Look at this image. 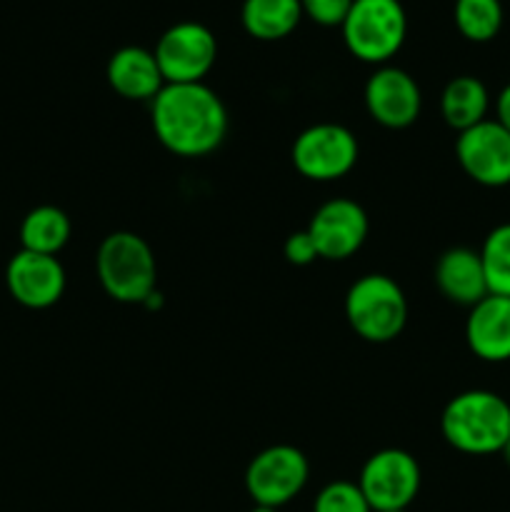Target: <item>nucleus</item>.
I'll use <instances>...</instances> for the list:
<instances>
[{
	"mask_svg": "<svg viewBox=\"0 0 510 512\" xmlns=\"http://www.w3.org/2000/svg\"><path fill=\"white\" fill-rule=\"evenodd\" d=\"M155 138L180 158L213 153L228 135V110L205 83H165L150 100Z\"/></svg>",
	"mask_w": 510,
	"mask_h": 512,
	"instance_id": "1",
	"label": "nucleus"
},
{
	"mask_svg": "<svg viewBox=\"0 0 510 512\" xmlns=\"http://www.w3.org/2000/svg\"><path fill=\"white\" fill-rule=\"evenodd\" d=\"M440 433L465 455L500 453L510 438V403L490 390H465L443 408Z\"/></svg>",
	"mask_w": 510,
	"mask_h": 512,
	"instance_id": "2",
	"label": "nucleus"
},
{
	"mask_svg": "<svg viewBox=\"0 0 510 512\" xmlns=\"http://www.w3.org/2000/svg\"><path fill=\"white\" fill-rule=\"evenodd\" d=\"M95 270L105 293L118 303H145L155 293V255L140 235L118 230L100 243Z\"/></svg>",
	"mask_w": 510,
	"mask_h": 512,
	"instance_id": "3",
	"label": "nucleus"
},
{
	"mask_svg": "<svg viewBox=\"0 0 510 512\" xmlns=\"http://www.w3.org/2000/svg\"><path fill=\"white\" fill-rule=\"evenodd\" d=\"M340 30L350 55L363 63L385 65L403 48L408 15L400 0H353Z\"/></svg>",
	"mask_w": 510,
	"mask_h": 512,
	"instance_id": "4",
	"label": "nucleus"
},
{
	"mask_svg": "<svg viewBox=\"0 0 510 512\" xmlns=\"http://www.w3.org/2000/svg\"><path fill=\"white\" fill-rule=\"evenodd\" d=\"M345 320L368 343H390L408 323V300L388 275H363L345 295Z\"/></svg>",
	"mask_w": 510,
	"mask_h": 512,
	"instance_id": "5",
	"label": "nucleus"
},
{
	"mask_svg": "<svg viewBox=\"0 0 510 512\" xmlns=\"http://www.w3.org/2000/svg\"><path fill=\"white\" fill-rule=\"evenodd\" d=\"M308 458L293 445H270L260 450L245 470V490L260 508H283L303 493L308 483Z\"/></svg>",
	"mask_w": 510,
	"mask_h": 512,
	"instance_id": "6",
	"label": "nucleus"
},
{
	"mask_svg": "<svg viewBox=\"0 0 510 512\" xmlns=\"http://www.w3.org/2000/svg\"><path fill=\"white\" fill-rule=\"evenodd\" d=\"M295 170L315 183H330L358 163V140L345 125L318 123L305 128L290 150Z\"/></svg>",
	"mask_w": 510,
	"mask_h": 512,
	"instance_id": "7",
	"label": "nucleus"
},
{
	"mask_svg": "<svg viewBox=\"0 0 510 512\" xmlns=\"http://www.w3.org/2000/svg\"><path fill=\"white\" fill-rule=\"evenodd\" d=\"M165 83H203L218 58V40L203 23H175L153 50Z\"/></svg>",
	"mask_w": 510,
	"mask_h": 512,
	"instance_id": "8",
	"label": "nucleus"
},
{
	"mask_svg": "<svg viewBox=\"0 0 510 512\" xmlns=\"http://www.w3.org/2000/svg\"><path fill=\"white\" fill-rule=\"evenodd\" d=\"M420 465L400 448H385L370 455L360 470L358 488L373 512L408 510L420 493Z\"/></svg>",
	"mask_w": 510,
	"mask_h": 512,
	"instance_id": "9",
	"label": "nucleus"
},
{
	"mask_svg": "<svg viewBox=\"0 0 510 512\" xmlns=\"http://www.w3.org/2000/svg\"><path fill=\"white\" fill-rule=\"evenodd\" d=\"M455 158L460 168L485 188L510 185V133L498 120H483L473 128L458 133Z\"/></svg>",
	"mask_w": 510,
	"mask_h": 512,
	"instance_id": "10",
	"label": "nucleus"
},
{
	"mask_svg": "<svg viewBox=\"0 0 510 512\" xmlns=\"http://www.w3.org/2000/svg\"><path fill=\"white\" fill-rule=\"evenodd\" d=\"M368 215L350 198H333L320 205L308 223L318 255L325 260H345L363 248L368 238Z\"/></svg>",
	"mask_w": 510,
	"mask_h": 512,
	"instance_id": "11",
	"label": "nucleus"
},
{
	"mask_svg": "<svg viewBox=\"0 0 510 512\" xmlns=\"http://www.w3.org/2000/svg\"><path fill=\"white\" fill-rule=\"evenodd\" d=\"M363 98L370 118L390 130H403L413 125L423 108V95L413 75L393 65H380L370 75Z\"/></svg>",
	"mask_w": 510,
	"mask_h": 512,
	"instance_id": "12",
	"label": "nucleus"
},
{
	"mask_svg": "<svg viewBox=\"0 0 510 512\" xmlns=\"http://www.w3.org/2000/svg\"><path fill=\"white\" fill-rule=\"evenodd\" d=\"M5 285L15 303L30 310H45L63 298L65 270L55 255L20 248L5 268Z\"/></svg>",
	"mask_w": 510,
	"mask_h": 512,
	"instance_id": "13",
	"label": "nucleus"
},
{
	"mask_svg": "<svg viewBox=\"0 0 510 512\" xmlns=\"http://www.w3.org/2000/svg\"><path fill=\"white\" fill-rule=\"evenodd\" d=\"M465 343L475 358L485 363L510 360V298L485 295L470 308L465 320Z\"/></svg>",
	"mask_w": 510,
	"mask_h": 512,
	"instance_id": "14",
	"label": "nucleus"
},
{
	"mask_svg": "<svg viewBox=\"0 0 510 512\" xmlns=\"http://www.w3.org/2000/svg\"><path fill=\"white\" fill-rule=\"evenodd\" d=\"M105 78L110 88L125 100H153L165 85L153 50L140 45L115 50L105 65Z\"/></svg>",
	"mask_w": 510,
	"mask_h": 512,
	"instance_id": "15",
	"label": "nucleus"
},
{
	"mask_svg": "<svg viewBox=\"0 0 510 512\" xmlns=\"http://www.w3.org/2000/svg\"><path fill=\"white\" fill-rule=\"evenodd\" d=\"M435 285L455 305L473 308L488 293L483 260L478 250L450 248L435 263Z\"/></svg>",
	"mask_w": 510,
	"mask_h": 512,
	"instance_id": "16",
	"label": "nucleus"
},
{
	"mask_svg": "<svg viewBox=\"0 0 510 512\" xmlns=\"http://www.w3.org/2000/svg\"><path fill=\"white\" fill-rule=\"evenodd\" d=\"M490 93L485 83L475 75H458L450 80L440 95V113L453 130L473 128V125L488 120Z\"/></svg>",
	"mask_w": 510,
	"mask_h": 512,
	"instance_id": "17",
	"label": "nucleus"
},
{
	"mask_svg": "<svg viewBox=\"0 0 510 512\" xmlns=\"http://www.w3.org/2000/svg\"><path fill=\"white\" fill-rule=\"evenodd\" d=\"M303 18L300 0H243L240 20L245 33L258 40L288 38Z\"/></svg>",
	"mask_w": 510,
	"mask_h": 512,
	"instance_id": "18",
	"label": "nucleus"
},
{
	"mask_svg": "<svg viewBox=\"0 0 510 512\" xmlns=\"http://www.w3.org/2000/svg\"><path fill=\"white\" fill-rule=\"evenodd\" d=\"M70 218L55 205H38L20 223L23 250L40 255H58L70 240Z\"/></svg>",
	"mask_w": 510,
	"mask_h": 512,
	"instance_id": "19",
	"label": "nucleus"
},
{
	"mask_svg": "<svg viewBox=\"0 0 510 512\" xmlns=\"http://www.w3.org/2000/svg\"><path fill=\"white\" fill-rule=\"evenodd\" d=\"M455 28L470 43H488L503 28L500 0H455Z\"/></svg>",
	"mask_w": 510,
	"mask_h": 512,
	"instance_id": "20",
	"label": "nucleus"
},
{
	"mask_svg": "<svg viewBox=\"0 0 510 512\" xmlns=\"http://www.w3.org/2000/svg\"><path fill=\"white\" fill-rule=\"evenodd\" d=\"M478 253L483 260L488 293L510 298V223L490 230Z\"/></svg>",
	"mask_w": 510,
	"mask_h": 512,
	"instance_id": "21",
	"label": "nucleus"
},
{
	"mask_svg": "<svg viewBox=\"0 0 510 512\" xmlns=\"http://www.w3.org/2000/svg\"><path fill=\"white\" fill-rule=\"evenodd\" d=\"M313 512H373L358 483L350 480H335L318 493L313 503Z\"/></svg>",
	"mask_w": 510,
	"mask_h": 512,
	"instance_id": "22",
	"label": "nucleus"
},
{
	"mask_svg": "<svg viewBox=\"0 0 510 512\" xmlns=\"http://www.w3.org/2000/svg\"><path fill=\"white\" fill-rule=\"evenodd\" d=\"M350 5H353V0H300L303 15H308L313 23L325 25V28H335V25L340 28Z\"/></svg>",
	"mask_w": 510,
	"mask_h": 512,
	"instance_id": "23",
	"label": "nucleus"
},
{
	"mask_svg": "<svg viewBox=\"0 0 510 512\" xmlns=\"http://www.w3.org/2000/svg\"><path fill=\"white\" fill-rule=\"evenodd\" d=\"M283 255L285 260H288L290 265H298V268H303V265H310L313 260H318V248H315L313 238H310L308 230H298V233H290L288 238H285V245H283Z\"/></svg>",
	"mask_w": 510,
	"mask_h": 512,
	"instance_id": "24",
	"label": "nucleus"
},
{
	"mask_svg": "<svg viewBox=\"0 0 510 512\" xmlns=\"http://www.w3.org/2000/svg\"><path fill=\"white\" fill-rule=\"evenodd\" d=\"M493 120H498V123L510 133V83L505 85V88L498 93V98H495V118Z\"/></svg>",
	"mask_w": 510,
	"mask_h": 512,
	"instance_id": "25",
	"label": "nucleus"
},
{
	"mask_svg": "<svg viewBox=\"0 0 510 512\" xmlns=\"http://www.w3.org/2000/svg\"><path fill=\"white\" fill-rule=\"evenodd\" d=\"M500 453H503V458H505V463L510 465V438H508V443H505V448L500 450Z\"/></svg>",
	"mask_w": 510,
	"mask_h": 512,
	"instance_id": "26",
	"label": "nucleus"
},
{
	"mask_svg": "<svg viewBox=\"0 0 510 512\" xmlns=\"http://www.w3.org/2000/svg\"><path fill=\"white\" fill-rule=\"evenodd\" d=\"M250 512H278V510H275V508H260V505H255V508Z\"/></svg>",
	"mask_w": 510,
	"mask_h": 512,
	"instance_id": "27",
	"label": "nucleus"
},
{
	"mask_svg": "<svg viewBox=\"0 0 510 512\" xmlns=\"http://www.w3.org/2000/svg\"><path fill=\"white\" fill-rule=\"evenodd\" d=\"M388 512H408V510H388Z\"/></svg>",
	"mask_w": 510,
	"mask_h": 512,
	"instance_id": "28",
	"label": "nucleus"
}]
</instances>
